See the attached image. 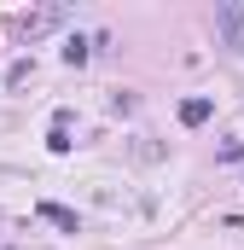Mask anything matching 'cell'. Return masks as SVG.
<instances>
[{"instance_id": "6da1fadb", "label": "cell", "mask_w": 244, "mask_h": 250, "mask_svg": "<svg viewBox=\"0 0 244 250\" xmlns=\"http://www.w3.org/2000/svg\"><path fill=\"white\" fill-rule=\"evenodd\" d=\"M215 29L227 35V47L244 53V6H215Z\"/></svg>"}, {"instance_id": "7a4b0ae2", "label": "cell", "mask_w": 244, "mask_h": 250, "mask_svg": "<svg viewBox=\"0 0 244 250\" xmlns=\"http://www.w3.org/2000/svg\"><path fill=\"white\" fill-rule=\"evenodd\" d=\"M209 117V99H186L181 105V123H203Z\"/></svg>"}, {"instance_id": "3957f363", "label": "cell", "mask_w": 244, "mask_h": 250, "mask_svg": "<svg viewBox=\"0 0 244 250\" xmlns=\"http://www.w3.org/2000/svg\"><path fill=\"white\" fill-rule=\"evenodd\" d=\"M41 215H47V221H59V227H76V215H70V209H59V204H41Z\"/></svg>"}]
</instances>
